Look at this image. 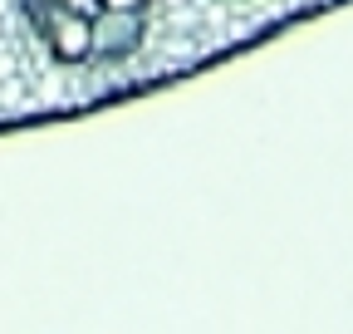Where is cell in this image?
Masks as SVG:
<instances>
[{"label": "cell", "instance_id": "1", "mask_svg": "<svg viewBox=\"0 0 353 334\" xmlns=\"http://www.w3.org/2000/svg\"><path fill=\"white\" fill-rule=\"evenodd\" d=\"M113 6L123 0H20V15L54 64L79 69L94 64V30Z\"/></svg>", "mask_w": 353, "mask_h": 334}]
</instances>
